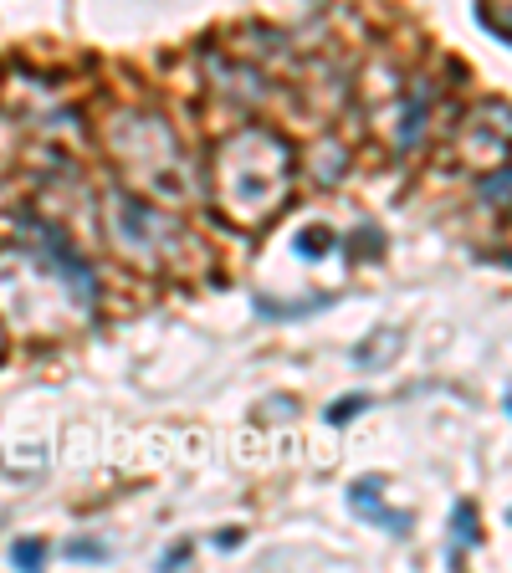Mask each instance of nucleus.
<instances>
[{
  "instance_id": "1",
  "label": "nucleus",
  "mask_w": 512,
  "mask_h": 573,
  "mask_svg": "<svg viewBox=\"0 0 512 573\" xmlns=\"http://www.w3.org/2000/svg\"><path fill=\"white\" fill-rule=\"evenodd\" d=\"M210 185H216V205L236 226H262L277 215L287 185H292V149L272 134V128H241L216 149L210 164Z\"/></svg>"
},
{
  "instance_id": "2",
  "label": "nucleus",
  "mask_w": 512,
  "mask_h": 573,
  "mask_svg": "<svg viewBox=\"0 0 512 573\" xmlns=\"http://www.w3.org/2000/svg\"><path fill=\"white\" fill-rule=\"evenodd\" d=\"M108 236L123 261H134L144 272H180L195 256L190 231L180 220H169L164 210L134 200V195H113L108 200Z\"/></svg>"
},
{
  "instance_id": "3",
  "label": "nucleus",
  "mask_w": 512,
  "mask_h": 573,
  "mask_svg": "<svg viewBox=\"0 0 512 573\" xmlns=\"http://www.w3.org/2000/svg\"><path fill=\"white\" fill-rule=\"evenodd\" d=\"M108 139H113L118 164L134 174L139 185H149L154 195L180 200V195L190 190V164H185L175 134H169L159 118H149V113H123V118L113 123Z\"/></svg>"
},
{
  "instance_id": "4",
  "label": "nucleus",
  "mask_w": 512,
  "mask_h": 573,
  "mask_svg": "<svg viewBox=\"0 0 512 573\" xmlns=\"http://www.w3.org/2000/svg\"><path fill=\"white\" fill-rule=\"evenodd\" d=\"M36 558H41V543H21L16 548V563H36Z\"/></svg>"
},
{
  "instance_id": "5",
  "label": "nucleus",
  "mask_w": 512,
  "mask_h": 573,
  "mask_svg": "<svg viewBox=\"0 0 512 573\" xmlns=\"http://www.w3.org/2000/svg\"><path fill=\"white\" fill-rule=\"evenodd\" d=\"M303 251H308V256L323 251V231H308V236H303Z\"/></svg>"
}]
</instances>
